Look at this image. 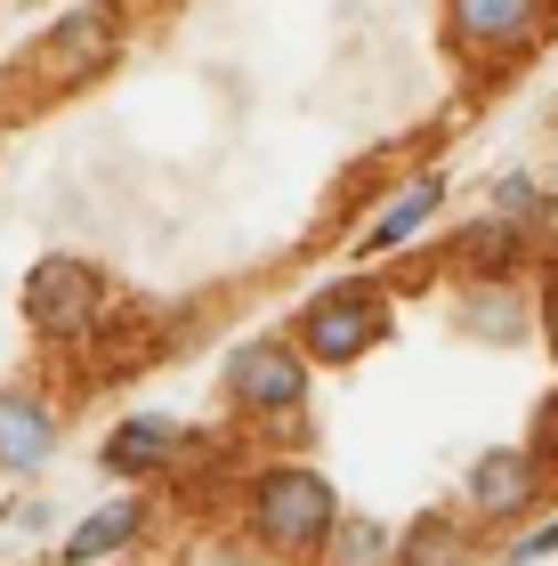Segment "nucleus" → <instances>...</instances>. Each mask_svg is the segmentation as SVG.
<instances>
[{"label": "nucleus", "mask_w": 558, "mask_h": 566, "mask_svg": "<svg viewBox=\"0 0 558 566\" xmlns=\"http://www.w3.org/2000/svg\"><path fill=\"white\" fill-rule=\"evenodd\" d=\"M333 518H340L333 478H316L308 461H284V470H267L251 485V534L267 551H316L333 534Z\"/></svg>", "instance_id": "nucleus-1"}, {"label": "nucleus", "mask_w": 558, "mask_h": 566, "mask_svg": "<svg viewBox=\"0 0 558 566\" xmlns=\"http://www.w3.org/2000/svg\"><path fill=\"white\" fill-rule=\"evenodd\" d=\"M97 307H106V275L90 260H41L33 283H24V316H33V332H49V340H82L97 324Z\"/></svg>", "instance_id": "nucleus-2"}, {"label": "nucleus", "mask_w": 558, "mask_h": 566, "mask_svg": "<svg viewBox=\"0 0 558 566\" xmlns=\"http://www.w3.org/2000/svg\"><path fill=\"white\" fill-rule=\"evenodd\" d=\"M227 389L243 397V413H299L308 405V356L284 340H243L227 356Z\"/></svg>", "instance_id": "nucleus-3"}, {"label": "nucleus", "mask_w": 558, "mask_h": 566, "mask_svg": "<svg viewBox=\"0 0 558 566\" xmlns=\"http://www.w3.org/2000/svg\"><path fill=\"white\" fill-rule=\"evenodd\" d=\"M372 340H380V307H372V292H357V283L324 292L308 316H299V348H308L316 365H357Z\"/></svg>", "instance_id": "nucleus-4"}, {"label": "nucleus", "mask_w": 558, "mask_h": 566, "mask_svg": "<svg viewBox=\"0 0 558 566\" xmlns=\"http://www.w3.org/2000/svg\"><path fill=\"white\" fill-rule=\"evenodd\" d=\"M114 49H122L114 17L106 9H82V17H65L57 33L41 41V73H49V82H90V73L114 65Z\"/></svg>", "instance_id": "nucleus-5"}, {"label": "nucleus", "mask_w": 558, "mask_h": 566, "mask_svg": "<svg viewBox=\"0 0 558 566\" xmlns=\"http://www.w3.org/2000/svg\"><path fill=\"white\" fill-rule=\"evenodd\" d=\"M535 485H543V470L526 446H494L470 461V510H486V518H518L535 502Z\"/></svg>", "instance_id": "nucleus-6"}, {"label": "nucleus", "mask_w": 558, "mask_h": 566, "mask_svg": "<svg viewBox=\"0 0 558 566\" xmlns=\"http://www.w3.org/2000/svg\"><path fill=\"white\" fill-rule=\"evenodd\" d=\"M49 446H57L49 405L41 397H0V470H41Z\"/></svg>", "instance_id": "nucleus-7"}, {"label": "nucleus", "mask_w": 558, "mask_h": 566, "mask_svg": "<svg viewBox=\"0 0 558 566\" xmlns=\"http://www.w3.org/2000/svg\"><path fill=\"white\" fill-rule=\"evenodd\" d=\"M462 41H526L535 33V0H445Z\"/></svg>", "instance_id": "nucleus-8"}, {"label": "nucleus", "mask_w": 558, "mask_h": 566, "mask_svg": "<svg viewBox=\"0 0 558 566\" xmlns=\"http://www.w3.org/2000/svg\"><path fill=\"white\" fill-rule=\"evenodd\" d=\"M324 566H397V534L380 518H333V534H324Z\"/></svg>", "instance_id": "nucleus-9"}, {"label": "nucleus", "mask_w": 558, "mask_h": 566, "mask_svg": "<svg viewBox=\"0 0 558 566\" xmlns=\"http://www.w3.org/2000/svg\"><path fill=\"white\" fill-rule=\"evenodd\" d=\"M429 211H438V178H413L389 211L372 219V235H365V251H397V243H413L421 227H429Z\"/></svg>", "instance_id": "nucleus-10"}, {"label": "nucleus", "mask_w": 558, "mask_h": 566, "mask_svg": "<svg viewBox=\"0 0 558 566\" xmlns=\"http://www.w3.org/2000/svg\"><path fill=\"white\" fill-rule=\"evenodd\" d=\"M138 518H146L138 502H114V510H97V518H82V526H73V543H65V558H73V566H90V558H106V551H122V543H130V534H138Z\"/></svg>", "instance_id": "nucleus-11"}, {"label": "nucleus", "mask_w": 558, "mask_h": 566, "mask_svg": "<svg viewBox=\"0 0 558 566\" xmlns=\"http://www.w3.org/2000/svg\"><path fill=\"white\" fill-rule=\"evenodd\" d=\"M170 453H179V429H170V421H130V429H114V446H106V461L122 478L155 470V461H170Z\"/></svg>", "instance_id": "nucleus-12"}, {"label": "nucleus", "mask_w": 558, "mask_h": 566, "mask_svg": "<svg viewBox=\"0 0 558 566\" xmlns=\"http://www.w3.org/2000/svg\"><path fill=\"white\" fill-rule=\"evenodd\" d=\"M404 558H413V566H462V534H453V518H421L413 543H404Z\"/></svg>", "instance_id": "nucleus-13"}, {"label": "nucleus", "mask_w": 558, "mask_h": 566, "mask_svg": "<svg viewBox=\"0 0 558 566\" xmlns=\"http://www.w3.org/2000/svg\"><path fill=\"white\" fill-rule=\"evenodd\" d=\"M558 551V526H535L526 543H510V566H535V558H550Z\"/></svg>", "instance_id": "nucleus-14"}, {"label": "nucleus", "mask_w": 558, "mask_h": 566, "mask_svg": "<svg viewBox=\"0 0 558 566\" xmlns=\"http://www.w3.org/2000/svg\"><path fill=\"white\" fill-rule=\"evenodd\" d=\"M543 332H550V348H558V283L543 292Z\"/></svg>", "instance_id": "nucleus-15"}]
</instances>
